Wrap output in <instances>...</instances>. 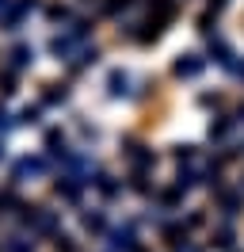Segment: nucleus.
Wrapping results in <instances>:
<instances>
[{
    "label": "nucleus",
    "instance_id": "f257e3e1",
    "mask_svg": "<svg viewBox=\"0 0 244 252\" xmlns=\"http://www.w3.org/2000/svg\"><path fill=\"white\" fill-rule=\"evenodd\" d=\"M198 69H202V62H180V65H176V73H180V77H183V73H187V77H195Z\"/></svg>",
    "mask_w": 244,
    "mask_h": 252
},
{
    "label": "nucleus",
    "instance_id": "f03ea898",
    "mask_svg": "<svg viewBox=\"0 0 244 252\" xmlns=\"http://www.w3.org/2000/svg\"><path fill=\"white\" fill-rule=\"evenodd\" d=\"M84 225H88V229H103V218H99V214H88V218H84Z\"/></svg>",
    "mask_w": 244,
    "mask_h": 252
},
{
    "label": "nucleus",
    "instance_id": "7ed1b4c3",
    "mask_svg": "<svg viewBox=\"0 0 244 252\" xmlns=\"http://www.w3.org/2000/svg\"><path fill=\"white\" fill-rule=\"evenodd\" d=\"M180 252H198V249H180Z\"/></svg>",
    "mask_w": 244,
    "mask_h": 252
}]
</instances>
